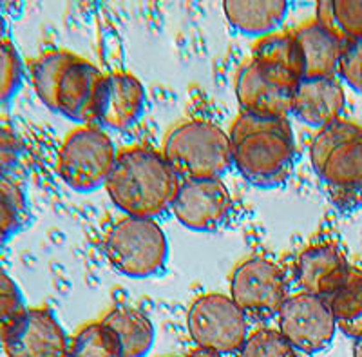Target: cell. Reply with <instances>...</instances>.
I'll list each match as a JSON object with an SVG mask.
<instances>
[{
    "instance_id": "836d02e7",
    "label": "cell",
    "mask_w": 362,
    "mask_h": 357,
    "mask_svg": "<svg viewBox=\"0 0 362 357\" xmlns=\"http://www.w3.org/2000/svg\"><path fill=\"white\" fill-rule=\"evenodd\" d=\"M173 357H174V356H173Z\"/></svg>"
},
{
    "instance_id": "5bb4252c",
    "label": "cell",
    "mask_w": 362,
    "mask_h": 357,
    "mask_svg": "<svg viewBox=\"0 0 362 357\" xmlns=\"http://www.w3.org/2000/svg\"><path fill=\"white\" fill-rule=\"evenodd\" d=\"M102 71L86 58L74 55L58 80L54 113L87 125L95 123V106Z\"/></svg>"
},
{
    "instance_id": "277c9868",
    "label": "cell",
    "mask_w": 362,
    "mask_h": 357,
    "mask_svg": "<svg viewBox=\"0 0 362 357\" xmlns=\"http://www.w3.org/2000/svg\"><path fill=\"white\" fill-rule=\"evenodd\" d=\"M161 152L180 180L221 178L234 165L228 132L209 120L174 125L163 138Z\"/></svg>"
},
{
    "instance_id": "6da1fadb",
    "label": "cell",
    "mask_w": 362,
    "mask_h": 357,
    "mask_svg": "<svg viewBox=\"0 0 362 357\" xmlns=\"http://www.w3.org/2000/svg\"><path fill=\"white\" fill-rule=\"evenodd\" d=\"M228 138L232 164L257 189H277L292 176L297 145L288 118L239 113Z\"/></svg>"
},
{
    "instance_id": "d4e9b609",
    "label": "cell",
    "mask_w": 362,
    "mask_h": 357,
    "mask_svg": "<svg viewBox=\"0 0 362 357\" xmlns=\"http://www.w3.org/2000/svg\"><path fill=\"white\" fill-rule=\"evenodd\" d=\"M238 357H297V350L284 339L279 330L257 329L248 334Z\"/></svg>"
},
{
    "instance_id": "4fadbf2b",
    "label": "cell",
    "mask_w": 362,
    "mask_h": 357,
    "mask_svg": "<svg viewBox=\"0 0 362 357\" xmlns=\"http://www.w3.org/2000/svg\"><path fill=\"white\" fill-rule=\"evenodd\" d=\"M145 87L134 74L116 71L103 74L96 93L95 123L102 129L125 131L145 111Z\"/></svg>"
},
{
    "instance_id": "ac0fdd59",
    "label": "cell",
    "mask_w": 362,
    "mask_h": 357,
    "mask_svg": "<svg viewBox=\"0 0 362 357\" xmlns=\"http://www.w3.org/2000/svg\"><path fill=\"white\" fill-rule=\"evenodd\" d=\"M226 21L239 33L267 37L276 33L288 13L284 0H226L223 2Z\"/></svg>"
},
{
    "instance_id": "7a4b0ae2",
    "label": "cell",
    "mask_w": 362,
    "mask_h": 357,
    "mask_svg": "<svg viewBox=\"0 0 362 357\" xmlns=\"http://www.w3.org/2000/svg\"><path fill=\"white\" fill-rule=\"evenodd\" d=\"M180 183L163 152L132 145L116 154L105 191L125 216L154 220L173 207Z\"/></svg>"
},
{
    "instance_id": "8992f818",
    "label": "cell",
    "mask_w": 362,
    "mask_h": 357,
    "mask_svg": "<svg viewBox=\"0 0 362 357\" xmlns=\"http://www.w3.org/2000/svg\"><path fill=\"white\" fill-rule=\"evenodd\" d=\"M118 149L96 123H87L67 132L58 151L57 171L64 183L76 193H93L105 187Z\"/></svg>"
},
{
    "instance_id": "f546056e",
    "label": "cell",
    "mask_w": 362,
    "mask_h": 357,
    "mask_svg": "<svg viewBox=\"0 0 362 357\" xmlns=\"http://www.w3.org/2000/svg\"><path fill=\"white\" fill-rule=\"evenodd\" d=\"M21 157V140L11 128L0 123V180L17 165Z\"/></svg>"
},
{
    "instance_id": "484cf974",
    "label": "cell",
    "mask_w": 362,
    "mask_h": 357,
    "mask_svg": "<svg viewBox=\"0 0 362 357\" xmlns=\"http://www.w3.org/2000/svg\"><path fill=\"white\" fill-rule=\"evenodd\" d=\"M22 86V60L8 38H0V106L8 103Z\"/></svg>"
},
{
    "instance_id": "ffe728a7",
    "label": "cell",
    "mask_w": 362,
    "mask_h": 357,
    "mask_svg": "<svg viewBox=\"0 0 362 357\" xmlns=\"http://www.w3.org/2000/svg\"><path fill=\"white\" fill-rule=\"evenodd\" d=\"M118 339L122 357H145L154 345V324L144 312L119 305L102 317Z\"/></svg>"
},
{
    "instance_id": "52a82bcc",
    "label": "cell",
    "mask_w": 362,
    "mask_h": 357,
    "mask_svg": "<svg viewBox=\"0 0 362 357\" xmlns=\"http://www.w3.org/2000/svg\"><path fill=\"white\" fill-rule=\"evenodd\" d=\"M187 329L198 348L239 352L248 337V317L230 296L210 292L196 298L187 312Z\"/></svg>"
},
{
    "instance_id": "9a60e30c",
    "label": "cell",
    "mask_w": 362,
    "mask_h": 357,
    "mask_svg": "<svg viewBox=\"0 0 362 357\" xmlns=\"http://www.w3.org/2000/svg\"><path fill=\"white\" fill-rule=\"evenodd\" d=\"M350 263L334 243H319L300 252L296 261V279L300 290L328 300L344 283Z\"/></svg>"
},
{
    "instance_id": "e0dca14e",
    "label": "cell",
    "mask_w": 362,
    "mask_h": 357,
    "mask_svg": "<svg viewBox=\"0 0 362 357\" xmlns=\"http://www.w3.org/2000/svg\"><path fill=\"white\" fill-rule=\"evenodd\" d=\"M293 35L305 64V79H329L337 74L344 44L335 35L315 21L297 26Z\"/></svg>"
},
{
    "instance_id": "30bf717a",
    "label": "cell",
    "mask_w": 362,
    "mask_h": 357,
    "mask_svg": "<svg viewBox=\"0 0 362 357\" xmlns=\"http://www.w3.org/2000/svg\"><path fill=\"white\" fill-rule=\"evenodd\" d=\"M69 341L71 337L47 307H28L0 337L8 357H67Z\"/></svg>"
},
{
    "instance_id": "4316f807",
    "label": "cell",
    "mask_w": 362,
    "mask_h": 357,
    "mask_svg": "<svg viewBox=\"0 0 362 357\" xmlns=\"http://www.w3.org/2000/svg\"><path fill=\"white\" fill-rule=\"evenodd\" d=\"M25 301L11 276L0 268V337L25 310Z\"/></svg>"
},
{
    "instance_id": "cb8c5ba5",
    "label": "cell",
    "mask_w": 362,
    "mask_h": 357,
    "mask_svg": "<svg viewBox=\"0 0 362 357\" xmlns=\"http://www.w3.org/2000/svg\"><path fill=\"white\" fill-rule=\"evenodd\" d=\"M67 357H122L112 330L102 321H93L76 330L69 341Z\"/></svg>"
},
{
    "instance_id": "4dcf8cb0",
    "label": "cell",
    "mask_w": 362,
    "mask_h": 357,
    "mask_svg": "<svg viewBox=\"0 0 362 357\" xmlns=\"http://www.w3.org/2000/svg\"><path fill=\"white\" fill-rule=\"evenodd\" d=\"M185 357H223L221 353L214 352V350H206V348H196L192 350V352L189 353V356Z\"/></svg>"
},
{
    "instance_id": "d6a6232c",
    "label": "cell",
    "mask_w": 362,
    "mask_h": 357,
    "mask_svg": "<svg viewBox=\"0 0 362 357\" xmlns=\"http://www.w3.org/2000/svg\"><path fill=\"white\" fill-rule=\"evenodd\" d=\"M354 357H362V339L355 341V345H354Z\"/></svg>"
},
{
    "instance_id": "7c38bea8",
    "label": "cell",
    "mask_w": 362,
    "mask_h": 357,
    "mask_svg": "<svg viewBox=\"0 0 362 357\" xmlns=\"http://www.w3.org/2000/svg\"><path fill=\"white\" fill-rule=\"evenodd\" d=\"M296 84L261 67L252 58L245 60L235 73L234 91L241 113L288 118Z\"/></svg>"
},
{
    "instance_id": "f1b7e54d",
    "label": "cell",
    "mask_w": 362,
    "mask_h": 357,
    "mask_svg": "<svg viewBox=\"0 0 362 357\" xmlns=\"http://www.w3.org/2000/svg\"><path fill=\"white\" fill-rule=\"evenodd\" d=\"M339 76L357 93H362V40L346 42L339 58Z\"/></svg>"
},
{
    "instance_id": "603a6c76",
    "label": "cell",
    "mask_w": 362,
    "mask_h": 357,
    "mask_svg": "<svg viewBox=\"0 0 362 357\" xmlns=\"http://www.w3.org/2000/svg\"><path fill=\"white\" fill-rule=\"evenodd\" d=\"M74 53L66 50H51L42 53L40 57L35 58L29 66V74L33 89L40 102L45 107H49L54 111V98H57L58 80L62 76L66 66L73 60Z\"/></svg>"
},
{
    "instance_id": "ba28073f",
    "label": "cell",
    "mask_w": 362,
    "mask_h": 357,
    "mask_svg": "<svg viewBox=\"0 0 362 357\" xmlns=\"http://www.w3.org/2000/svg\"><path fill=\"white\" fill-rule=\"evenodd\" d=\"M230 298L247 317L270 319L288 298L284 271L272 259H245L230 276Z\"/></svg>"
},
{
    "instance_id": "83f0119b",
    "label": "cell",
    "mask_w": 362,
    "mask_h": 357,
    "mask_svg": "<svg viewBox=\"0 0 362 357\" xmlns=\"http://www.w3.org/2000/svg\"><path fill=\"white\" fill-rule=\"evenodd\" d=\"M22 222L21 196L11 187L0 185V246L17 234Z\"/></svg>"
},
{
    "instance_id": "5b68a950",
    "label": "cell",
    "mask_w": 362,
    "mask_h": 357,
    "mask_svg": "<svg viewBox=\"0 0 362 357\" xmlns=\"http://www.w3.org/2000/svg\"><path fill=\"white\" fill-rule=\"evenodd\" d=\"M109 263L127 278L144 279L165 271L169 259V242L163 229L151 218L125 216L105 236Z\"/></svg>"
},
{
    "instance_id": "9c48e42d",
    "label": "cell",
    "mask_w": 362,
    "mask_h": 357,
    "mask_svg": "<svg viewBox=\"0 0 362 357\" xmlns=\"http://www.w3.org/2000/svg\"><path fill=\"white\" fill-rule=\"evenodd\" d=\"M277 323L284 339L305 353L328 348L337 332L328 300L303 290L286 298L277 314Z\"/></svg>"
},
{
    "instance_id": "44dd1931",
    "label": "cell",
    "mask_w": 362,
    "mask_h": 357,
    "mask_svg": "<svg viewBox=\"0 0 362 357\" xmlns=\"http://www.w3.org/2000/svg\"><path fill=\"white\" fill-rule=\"evenodd\" d=\"M337 329L351 339H362V271L351 267L344 283L328 298Z\"/></svg>"
},
{
    "instance_id": "1f68e13d",
    "label": "cell",
    "mask_w": 362,
    "mask_h": 357,
    "mask_svg": "<svg viewBox=\"0 0 362 357\" xmlns=\"http://www.w3.org/2000/svg\"><path fill=\"white\" fill-rule=\"evenodd\" d=\"M6 28H8V24H6L4 11L0 8V38H6Z\"/></svg>"
},
{
    "instance_id": "7402d4cb",
    "label": "cell",
    "mask_w": 362,
    "mask_h": 357,
    "mask_svg": "<svg viewBox=\"0 0 362 357\" xmlns=\"http://www.w3.org/2000/svg\"><path fill=\"white\" fill-rule=\"evenodd\" d=\"M313 21L342 44L362 40V0H321L315 6Z\"/></svg>"
},
{
    "instance_id": "8fae6325",
    "label": "cell",
    "mask_w": 362,
    "mask_h": 357,
    "mask_svg": "<svg viewBox=\"0 0 362 357\" xmlns=\"http://www.w3.org/2000/svg\"><path fill=\"white\" fill-rule=\"evenodd\" d=\"M170 209L187 229L210 232L226 222L232 210V196L221 178L181 180Z\"/></svg>"
},
{
    "instance_id": "d6986e66",
    "label": "cell",
    "mask_w": 362,
    "mask_h": 357,
    "mask_svg": "<svg viewBox=\"0 0 362 357\" xmlns=\"http://www.w3.org/2000/svg\"><path fill=\"white\" fill-rule=\"evenodd\" d=\"M250 58L290 84L297 86L299 80L305 79V64L293 31H276L257 38L252 47Z\"/></svg>"
},
{
    "instance_id": "2e32d148",
    "label": "cell",
    "mask_w": 362,
    "mask_h": 357,
    "mask_svg": "<svg viewBox=\"0 0 362 357\" xmlns=\"http://www.w3.org/2000/svg\"><path fill=\"white\" fill-rule=\"evenodd\" d=\"M344 103V89L335 76L303 79L293 89L290 116H296L308 128L322 129L341 120Z\"/></svg>"
},
{
    "instance_id": "3957f363",
    "label": "cell",
    "mask_w": 362,
    "mask_h": 357,
    "mask_svg": "<svg viewBox=\"0 0 362 357\" xmlns=\"http://www.w3.org/2000/svg\"><path fill=\"white\" fill-rule=\"evenodd\" d=\"M310 160L335 205L362 207V125L341 118L319 129L310 144Z\"/></svg>"
}]
</instances>
